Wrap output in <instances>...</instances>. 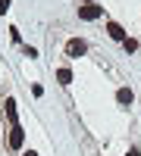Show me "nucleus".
<instances>
[{
    "instance_id": "obj_1",
    "label": "nucleus",
    "mask_w": 141,
    "mask_h": 156,
    "mask_svg": "<svg viewBox=\"0 0 141 156\" xmlns=\"http://www.w3.org/2000/svg\"><path fill=\"white\" fill-rule=\"evenodd\" d=\"M104 16V6L100 3H85V6H79V19L82 22H94V19H100Z\"/></svg>"
},
{
    "instance_id": "obj_2",
    "label": "nucleus",
    "mask_w": 141,
    "mask_h": 156,
    "mask_svg": "<svg viewBox=\"0 0 141 156\" xmlns=\"http://www.w3.org/2000/svg\"><path fill=\"white\" fill-rule=\"evenodd\" d=\"M82 53H88V44L82 41V37H72V41H66V56H69V59H79Z\"/></svg>"
},
{
    "instance_id": "obj_3",
    "label": "nucleus",
    "mask_w": 141,
    "mask_h": 156,
    "mask_svg": "<svg viewBox=\"0 0 141 156\" xmlns=\"http://www.w3.org/2000/svg\"><path fill=\"white\" fill-rule=\"evenodd\" d=\"M6 144H9V150H22V144H25V131H22V125H13V128H9Z\"/></svg>"
},
{
    "instance_id": "obj_4",
    "label": "nucleus",
    "mask_w": 141,
    "mask_h": 156,
    "mask_svg": "<svg viewBox=\"0 0 141 156\" xmlns=\"http://www.w3.org/2000/svg\"><path fill=\"white\" fill-rule=\"evenodd\" d=\"M132 100H135L132 87H119L116 90V103H119V106H132Z\"/></svg>"
},
{
    "instance_id": "obj_5",
    "label": "nucleus",
    "mask_w": 141,
    "mask_h": 156,
    "mask_svg": "<svg viewBox=\"0 0 141 156\" xmlns=\"http://www.w3.org/2000/svg\"><path fill=\"white\" fill-rule=\"evenodd\" d=\"M107 31H110L113 41H125V31H122V25H119V22H107Z\"/></svg>"
},
{
    "instance_id": "obj_6",
    "label": "nucleus",
    "mask_w": 141,
    "mask_h": 156,
    "mask_svg": "<svg viewBox=\"0 0 141 156\" xmlns=\"http://www.w3.org/2000/svg\"><path fill=\"white\" fill-rule=\"evenodd\" d=\"M6 119H9L13 125H19V122H16V100H13V97L6 100Z\"/></svg>"
},
{
    "instance_id": "obj_7",
    "label": "nucleus",
    "mask_w": 141,
    "mask_h": 156,
    "mask_svg": "<svg viewBox=\"0 0 141 156\" xmlns=\"http://www.w3.org/2000/svg\"><path fill=\"white\" fill-rule=\"evenodd\" d=\"M57 81H60V84H69V81H72V72H69V69H57Z\"/></svg>"
},
{
    "instance_id": "obj_8",
    "label": "nucleus",
    "mask_w": 141,
    "mask_h": 156,
    "mask_svg": "<svg viewBox=\"0 0 141 156\" xmlns=\"http://www.w3.org/2000/svg\"><path fill=\"white\" fill-rule=\"evenodd\" d=\"M122 47H125V53H135V50H138V41H135V37H125Z\"/></svg>"
},
{
    "instance_id": "obj_9",
    "label": "nucleus",
    "mask_w": 141,
    "mask_h": 156,
    "mask_svg": "<svg viewBox=\"0 0 141 156\" xmlns=\"http://www.w3.org/2000/svg\"><path fill=\"white\" fill-rule=\"evenodd\" d=\"M22 50H25V56H28V59H38V50H35V47H28V44H25Z\"/></svg>"
},
{
    "instance_id": "obj_10",
    "label": "nucleus",
    "mask_w": 141,
    "mask_h": 156,
    "mask_svg": "<svg viewBox=\"0 0 141 156\" xmlns=\"http://www.w3.org/2000/svg\"><path fill=\"white\" fill-rule=\"evenodd\" d=\"M9 9V0H0V12H6Z\"/></svg>"
},
{
    "instance_id": "obj_11",
    "label": "nucleus",
    "mask_w": 141,
    "mask_h": 156,
    "mask_svg": "<svg viewBox=\"0 0 141 156\" xmlns=\"http://www.w3.org/2000/svg\"><path fill=\"white\" fill-rule=\"evenodd\" d=\"M125 156H141V150H138V147H132V150L125 153Z\"/></svg>"
},
{
    "instance_id": "obj_12",
    "label": "nucleus",
    "mask_w": 141,
    "mask_h": 156,
    "mask_svg": "<svg viewBox=\"0 0 141 156\" xmlns=\"http://www.w3.org/2000/svg\"><path fill=\"white\" fill-rule=\"evenodd\" d=\"M22 156H38V153H35V150H25V153H22Z\"/></svg>"
},
{
    "instance_id": "obj_13",
    "label": "nucleus",
    "mask_w": 141,
    "mask_h": 156,
    "mask_svg": "<svg viewBox=\"0 0 141 156\" xmlns=\"http://www.w3.org/2000/svg\"><path fill=\"white\" fill-rule=\"evenodd\" d=\"M85 3H94V0H85Z\"/></svg>"
}]
</instances>
